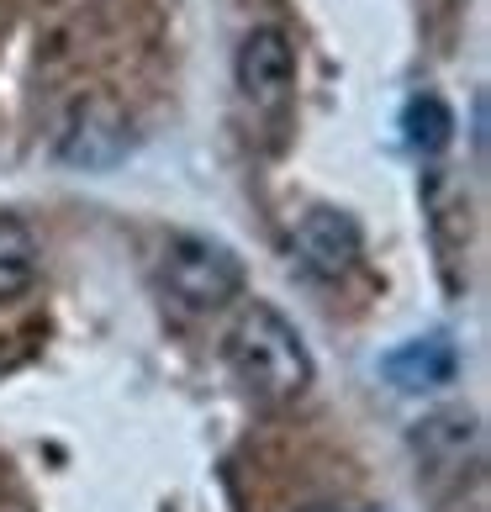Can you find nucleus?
I'll return each instance as SVG.
<instances>
[{
  "mask_svg": "<svg viewBox=\"0 0 491 512\" xmlns=\"http://www.w3.org/2000/svg\"><path fill=\"white\" fill-rule=\"evenodd\" d=\"M228 359H233L238 381L254 396H264V402H291V396L312 386V354L301 344V333L275 307H264V301H254L233 322Z\"/></svg>",
  "mask_w": 491,
  "mask_h": 512,
  "instance_id": "nucleus-1",
  "label": "nucleus"
},
{
  "mask_svg": "<svg viewBox=\"0 0 491 512\" xmlns=\"http://www.w3.org/2000/svg\"><path fill=\"white\" fill-rule=\"evenodd\" d=\"M164 291L185 312H217L243 291V259L212 238H175L164 249Z\"/></svg>",
  "mask_w": 491,
  "mask_h": 512,
  "instance_id": "nucleus-2",
  "label": "nucleus"
},
{
  "mask_svg": "<svg viewBox=\"0 0 491 512\" xmlns=\"http://www.w3.org/2000/svg\"><path fill=\"white\" fill-rule=\"evenodd\" d=\"M291 249H296V264L307 275L338 280V275L354 270V259L365 249V233H360V222L349 212H338V206H312V212L296 222Z\"/></svg>",
  "mask_w": 491,
  "mask_h": 512,
  "instance_id": "nucleus-3",
  "label": "nucleus"
},
{
  "mask_svg": "<svg viewBox=\"0 0 491 512\" xmlns=\"http://www.w3.org/2000/svg\"><path fill=\"white\" fill-rule=\"evenodd\" d=\"M233 74H238V90L254 106H280L291 96V85H296V48H291V37L280 27H254L238 43Z\"/></svg>",
  "mask_w": 491,
  "mask_h": 512,
  "instance_id": "nucleus-4",
  "label": "nucleus"
},
{
  "mask_svg": "<svg viewBox=\"0 0 491 512\" xmlns=\"http://www.w3.org/2000/svg\"><path fill=\"white\" fill-rule=\"evenodd\" d=\"M127 154V117L111 101H85L59 132V159L74 169H111Z\"/></svg>",
  "mask_w": 491,
  "mask_h": 512,
  "instance_id": "nucleus-5",
  "label": "nucleus"
},
{
  "mask_svg": "<svg viewBox=\"0 0 491 512\" xmlns=\"http://www.w3.org/2000/svg\"><path fill=\"white\" fill-rule=\"evenodd\" d=\"M381 375L396 391H439L460 375V349L449 333H423V338H407L381 359Z\"/></svg>",
  "mask_w": 491,
  "mask_h": 512,
  "instance_id": "nucleus-6",
  "label": "nucleus"
},
{
  "mask_svg": "<svg viewBox=\"0 0 491 512\" xmlns=\"http://www.w3.org/2000/svg\"><path fill=\"white\" fill-rule=\"evenodd\" d=\"M412 449L428 470H465V460L481 449V423L470 412H433L412 433Z\"/></svg>",
  "mask_w": 491,
  "mask_h": 512,
  "instance_id": "nucleus-7",
  "label": "nucleus"
},
{
  "mask_svg": "<svg viewBox=\"0 0 491 512\" xmlns=\"http://www.w3.org/2000/svg\"><path fill=\"white\" fill-rule=\"evenodd\" d=\"M37 264H43V254H37L32 227L16 217H0V301L22 296L37 280Z\"/></svg>",
  "mask_w": 491,
  "mask_h": 512,
  "instance_id": "nucleus-8",
  "label": "nucleus"
},
{
  "mask_svg": "<svg viewBox=\"0 0 491 512\" xmlns=\"http://www.w3.org/2000/svg\"><path fill=\"white\" fill-rule=\"evenodd\" d=\"M402 132L418 154H444L455 143V111L439 96H412L407 111H402Z\"/></svg>",
  "mask_w": 491,
  "mask_h": 512,
  "instance_id": "nucleus-9",
  "label": "nucleus"
},
{
  "mask_svg": "<svg viewBox=\"0 0 491 512\" xmlns=\"http://www.w3.org/2000/svg\"><path fill=\"white\" fill-rule=\"evenodd\" d=\"M307 512H338V507H307Z\"/></svg>",
  "mask_w": 491,
  "mask_h": 512,
  "instance_id": "nucleus-10",
  "label": "nucleus"
}]
</instances>
